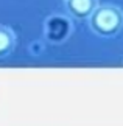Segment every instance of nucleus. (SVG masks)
Masks as SVG:
<instances>
[{
  "label": "nucleus",
  "instance_id": "f257e3e1",
  "mask_svg": "<svg viewBox=\"0 0 123 126\" xmlns=\"http://www.w3.org/2000/svg\"><path fill=\"white\" fill-rule=\"evenodd\" d=\"M89 27L98 37H114L123 28V11L111 3L98 5L97 9L90 14Z\"/></svg>",
  "mask_w": 123,
  "mask_h": 126
},
{
  "label": "nucleus",
  "instance_id": "f03ea898",
  "mask_svg": "<svg viewBox=\"0 0 123 126\" xmlns=\"http://www.w3.org/2000/svg\"><path fill=\"white\" fill-rule=\"evenodd\" d=\"M45 39L50 44H62L70 37L73 31L72 20L67 16L61 14H52L45 20Z\"/></svg>",
  "mask_w": 123,
  "mask_h": 126
},
{
  "label": "nucleus",
  "instance_id": "7ed1b4c3",
  "mask_svg": "<svg viewBox=\"0 0 123 126\" xmlns=\"http://www.w3.org/2000/svg\"><path fill=\"white\" fill-rule=\"evenodd\" d=\"M98 5H100L98 0H64L66 13L72 19H76V20L89 19Z\"/></svg>",
  "mask_w": 123,
  "mask_h": 126
},
{
  "label": "nucleus",
  "instance_id": "20e7f679",
  "mask_svg": "<svg viewBox=\"0 0 123 126\" xmlns=\"http://www.w3.org/2000/svg\"><path fill=\"white\" fill-rule=\"evenodd\" d=\"M17 45V36L11 27L0 25V59L9 56Z\"/></svg>",
  "mask_w": 123,
  "mask_h": 126
}]
</instances>
